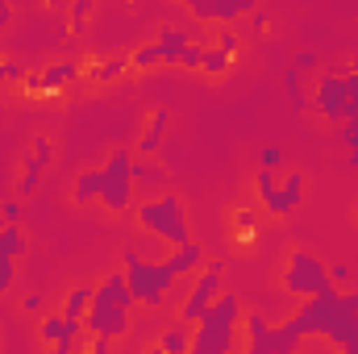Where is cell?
I'll return each mask as SVG.
<instances>
[{"mask_svg": "<svg viewBox=\"0 0 358 354\" xmlns=\"http://www.w3.org/2000/svg\"><path fill=\"white\" fill-rule=\"evenodd\" d=\"M129 309H134L129 279H125V271H113L92 292V304H88V313H84V330L108 334V338H125L129 334Z\"/></svg>", "mask_w": 358, "mask_h": 354, "instance_id": "6da1fadb", "label": "cell"}, {"mask_svg": "<svg viewBox=\"0 0 358 354\" xmlns=\"http://www.w3.org/2000/svg\"><path fill=\"white\" fill-rule=\"evenodd\" d=\"M238 321H242V304L238 296L221 292L204 317L196 321V334H192V354H229L238 346Z\"/></svg>", "mask_w": 358, "mask_h": 354, "instance_id": "7a4b0ae2", "label": "cell"}, {"mask_svg": "<svg viewBox=\"0 0 358 354\" xmlns=\"http://www.w3.org/2000/svg\"><path fill=\"white\" fill-rule=\"evenodd\" d=\"M125 279H129L134 304H146V309H159L171 296V288H176V271L171 267L142 259L138 250H125Z\"/></svg>", "mask_w": 358, "mask_h": 354, "instance_id": "3957f363", "label": "cell"}, {"mask_svg": "<svg viewBox=\"0 0 358 354\" xmlns=\"http://www.w3.org/2000/svg\"><path fill=\"white\" fill-rule=\"evenodd\" d=\"M138 225L150 229L155 238L171 242V246H183V242L192 238V234H187V208H183V200L171 196V192H163V196H155V200H142V204H138Z\"/></svg>", "mask_w": 358, "mask_h": 354, "instance_id": "277c9868", "label": "cell"}, {"mask_svg": "<svg viewBox=\"0 0 358 354\" xmlns=\"http://www.w3.org/2000/svg\"><path fill=\"white\" fill-rule=\"evenodd\" d=\"M283 288L292 292V296H321V292H334L338 283H334V275H329V267L321 263L317 255H308V250H292V259H287V271H283Z\"/></svg>", "mask_w": 358, "mask_h": 354, "instance_id": "5b68a950", "label": "cell"}, {"mask_svg": "<svg viewBox=\"0 0 358 354\" xmlns=\"http://www.w3.org/2000/svg\"><path fill=\"white\" fill-rule=\"evenodd\" d=\"M342 296H346V292H338V288H334V292H321V296H304V304L292 313L287 325H292L296 334H304V338H321V334L329 330V321L342 313Z\"/></svg>", "mask_w": 358, "mask_h": 354, "instance_id": "8992f818", "label": "cell"}, {"mask_svg": "<svg viewBox=\"0 0 358 354\" xmlns=\"http://www.w3.org/2000/svg\"><path fill=\"white\" fill-rule=\"evenodd\" d=\"M134 150H113V159L104 163V187H100V204L108 213H125L134 200Z\"/></svg>", "mask_w": 358, "mask_h": 354, "instance_id": "52a82bcc", "label": "cell"}, {"mask_svg": "<svg viewBox=\"0 0 358 354\" xmlns=\"http://www.w3.org/2000/svg\"><path fill=\"white\" fill-rule=\"evenodd\" d=\"M221 283H225V275H221V263L200 267V275H196V283H192L187 300L179 304V321H183V325H196V321L204 317V309H208V304L221 296Z\"/></svg>", "mask_w": 358, "mask_h": 354, "instance_id": "ba28073f", "label": "cell"}, {"mask_svg": "<svg viewBox=\"0 0 358 354\" xmlns=\"http://www.w3.org/2000/svg\"><path fill=\"white\" fill-rule=\"evenodd\" d=\"M313 104L325 121H350V88L342 76H321L313 88Z\"/></svg>", "mask_w": 358, "mask_h": 354, "instance_id": "9c48e42d", "label": "cell"}, {"mask_svg": "<svg viewBox=\"0 0 358 354\" xmlns=\"http://www.w3.org/2000/svg\"><path fill=\"white\" fill-rule=\"evenodd\" d=\"M300 204H304V171H287L263 196V208H267L271 217H292Z\"/></svg>", "mask_w": 358, "mask_h": 354, "instance_id": "30bf717a", "label": "cell"}, {"mask_svg": "<svg viewBox=\"0 0 358 354\" xmlns=\"http://www.w3.org/2000/svg\"><path fill=\"white\" fill-rule=\"evenodd\" d=\"M183 8L196 21H238L250 8H259V0H183Z\"/></svg>", "mask_w": 358, "mask_h": 354, "instance_id": "8fae6325", "label": "cell"}, {"mask_svg": "<svg viewBox=\"0 0 358 354\" xmlns=\"http://www.w3.org/2000/svg\"><path fill=\"white\" fill-rule=\"evenodd\" d=\"M55 163V142L50 138H38L34 142V155H29V163L21 167V179H17V196L21 200H29L34 192H38V183H42V171Z\"/></svg>", "mask_w": 358, "mask_h": 354, "instance_id": "7c38bea8", "label": "cell"}, {"mask_svg": "<svg viewBox=\"0 0 358 354\" xmlns=\"http://www.w3.org/2000/svg\"><path fill=\"white\" fill-rule=\"evenodd\" d=\"M80 330H84V321H76V317H46L42 325H38V334H42V342H50L59 354H71L76 346V338H80Z\"/></svg>", "mask_w": 358, "mask_h": 354, "instance_id": "4fadbf2b", "label": "cell"}, {"mask_svg": "<svg viewBox=\"0 0 358 354\" xmlns=\"http://www.w3.org/2000/svg\"><path fill=\"white\" fill-rule=\"evenodd\" d=\"M25 250V234H21V225H0V292H8L13 288V263H17V255Z\"/></svg>", "mask_w": 358, "mask_h": 354, "instance_id": "5bb4252c", "label": "cell"}, {"mask_svg": "<svg viewBox=\"0 0 358 354\" xmlns=\"http://www.w3.org/2000/svg\"><path fill=\"white\" fill-rule=\"evenodd\" d=\"M167 129H171V113H167V108H155V113H150V125L142 129V138H138V146H134V155L155 159V155L163 150V142H167Z\"/></svg>", "mask_w": 358, "mask_h": 354, "instance_id": "9a60e30c", "label": "cell"}, {"mask_svg": "<svg viewBox=\"0 0 358 354\" xmlns=\"http://www.w3.org/2000/svg\"><path fill=\"white\" fill-rule=\"evenodd\" d=\"M155 42H159V50H163V67H179V59H183V50H187V34L176 29V25H163Z\"/></svg>", "mask_w": 358, "mask_h": 354, "instance_id": "2e32d148", "label": "cell"}, {"mask_svg": "<svg viewBox=\"0 0 358 354\" xmlns=\"http://www.w3.org/2000/svg\"><path fill=\"white\" fill-rule=\"evenodd\" d=\"M80 80V63L76 59H63V63H50L46 71H42V96L46 92H59L67 88V84H76Z\"/></svg>", "mask_w": 358, "mask_h": 354, "instance_id": "e0dca14e", "label": "cell"}, {"mask_svg": "<svg viewBox=\"0 0 358 354\" xmlns=\"http://www.w3.org/2000/svg\"><path fill=\"white\" fill-rule=\"evenodd\" d=\"M300 346H304V334H296V330H292V325L283 321L279 330L271 325L267 342H263V354H296Z\"/></svg>", "mask_w": 358, "mask_h": 354, "instance_id": "ac0fdd59", "label": "cell"}, {"mask_svg": "<svg viewBox=\"0 0 358 354\" xmlns=\"http://www.w3.org/2000/svg\"><path fill=\"white\" fill-rule=\"evenodd\" d=\"M100 187H104V167H92V171H80L76 183H71V200L76 204H88V200H100Z\"/></svg>", "mask_w": 358, "mask_h": 354, "instance_id": "d6986e66", "label": "cell"}, {"mask_svg": "<svg viewBox=\"0 0 358 354\" xmlns=\"http://www.w3.org/2000/svg\"><path fill=\"white\" fill-rule=\"evenodd\" d=\"M167 267L176 271V279H179V275H187V271H200V267H204V250H200V242H192V238H187L183 246H176V255L167 259Z\"/></svg>", "mask_w": 358, "mask_h": 354, "instance_id": "ffe728a7", "label": "cell"}, {"mask_svg": "<svg viewBox=\"0 0 358 354\" xmlns=\"http://www.w3.org/2000/svg\"><path fill=\"white\" fill-rule=\"evenodd\" d=\"M134 63H129V55H113V59H104V63H96L88 71L92 84H113V80H121L125 71H129Z\"/></svg>", "mask_w": 358, "mask_h": 354, "instance_id": "44dd1931", "label": "cell"}, {"mask_svg": "<svg viewBox=\"0 0 358 354\" xmlns=\"http://www.w3.org/2000/svg\"><path fill=\"white\" fill-rule=\"evenodd\" d=\"M129 176H134V183H146V192H155V187H167V171H163L155 159H142V163H134V167H129Z\"/></svg>", "mask_w": 358, "mask_h": 354, "instance_id": "7402d4cb", "label": "cell"}, {"mask_svg": "<svg viewBox=\"0 0 358 354\" xmlns=\"http://www.w3.org/2000/svg\"><path fill=\"white\" fill-rule=\"evenodd\" d=\"M283 92H287V100H292V108H296V113H304V108H308V100H304V71H300L296 63L283 71Z\"/></svg>", "mask_w": 358, "mask_h": 354, "instance_id": "603a6c76", "label": "cell"}, {"mask_svg": "<svg viewBox=\"0 0 358 354\" xmlns=\"http://www.w3.org/2000/svg\"><path fill=\"white\" fill-rule=\"evenodd\" d=\"M267 334H271V321L263 317V313H250V317H246V351H250V354H263Z\"/></svg>", "mask_w": 358, "mask_h": 354, "instance_id": "cb8c5ba5", "label": "cell"}, {"mask_svg": "<svg viewBox=\"0 0 358 354\" xmlns=\"http://www.w3.org/2000/svg\"><path fill=\"white\" fill-rule=\"evenodd\" d=\"M229 63H234V55H229V50H221V46H204V59H200V71L217 80V76H225V71H229Z\"/></svg>", "mask_w": 358, "mask_h": 354, "instance_id": "d4e9b609", "label": "cell"}, {"mask_svg": "<svg viewBox=\"0 0 358 354\" xmlns=\"http://www.w3.org/2000/svg\"><path fill=\"white\" fill-rule=\"evenodd\" d=\"M92 292H96V288L76 283V288L67 292V300H63V313H67V317H76V321H84V313H88V304H92Z\"/></svg>", "mask_w": 358, "mask_h": 354, "instance_id": "484cf974", "label": "cell"}, {"mask_svg": "<svg viewBox=\"0 0 358 354\" xmlns=\"http://www.w3.org/2000/svg\"><path fill=\"white\" fill-rule=\"evenodd\" d=\"M159 351H167V354L192 351V334H187V325H183V321H179V325H171V330L159 338Z\"/></svg>", "mask_w": 358, "mask_h": 354, "instance_id": "4316f807", "label": "cell"}, {"mask_svg": "<svg viewBox=\"0 0 358 354\" xmlns=\"http://www.w3.org/2000/svg\"><path fill=\"white\" fill-rule=\"evenodd\" d=\"M129 63H134V67H142V71H150V67H163V50H159V42H146V46H138V50L129 55Z\"/></svg>", "mask_w": 358, "mask_h": 354, "instance_id": "83f0119b", "label": "cell"}, {"mask_svg": "<svg viewBox=\"0 0 358 354\" xmlns=\"http://www.w3.org/2000/svg\"><path fill=\"white\" fill-rule=\"evenodd\" d=\"M92 4H96V0H71V4H67L71 34H84V25H88V17H92Z\"/></svg>", "mask_w": 358, "mask_h": 354, "instance_id": "f1b7e54d", "label": "cell"}, {"mask_svg": "<svg viewBox=\"0 0 358 354\" xmlns=\"http://www.w3.org/2000/svg\"><path fill=\"white\" fill-rule=\"evenodd\" d=\"M8 84H25V67L17 59H4L0 63V88H8Z\"/></svg>", "mask_w": 358, "mask_h": 354, "instance_id": "f546056e", "label": "cell"}, {"mask_svg": "<svg viewBox=\"0 0 358 354\" xmlns=\"http://www.w3.org/2000/svg\"><path fill=\"white\" fill-rule=\"evenodd\" d=\"M21 217H25V204H21V196H13V200H0V221H8V225H21Z\"/></svg>", "mask_w": 358, "mask_h": 354, "instance_id": "4dcf8cb0", "label": "cell"}, {"mask_svg": "<svg viewBox=\"0 0 358 354\" xmlns=\"http://www.w3.org/2000/svg\"><path fill=\"white\" fill-rule=\"evenodd\" d=\"M217 46H221V50H229V55H238V46H242V38H238V29H234L229 21H225V25L217 29Z\"/></svg>", "mask_w": 358, "mask_h": 354, "instance_id": "1f68e13d", "label": "cell"}, {"mask_svg": "<svg viewBox=\"0 0 358 354\" xmlns=\"http://www.w3.org/2000/svg\"><path fill=\"white\" fill-rule=\"evenodd\" d=\"M259 167L279 171V167H283V150H279V146H263V150H259Z\"/></svg>", "mask_w": 358, "mask_h": 354, "instance_id": "d6a6232c", "label": "cell"}, {"mask_svg": "<svg viewBox=\"0 0 358 354\" xmlns=\"http://www.w3.org/2000/svg\"><path fill=\"white\" fill-rule=\"evenodd\" d=\"M200 59H204V46H192V42H187V50H183L179 67H183V71H200Z\"/></svg>", "mask_w": 358, "mask_h": 354, "instance_id": "836d02e7", "label": "cell"}, {"mask_svg": "<svg viewBox=\"0 0 358 354\" xmlns=\"http://www.w3.org/2000/svg\"><path fill=\"white\" fill-rule=\"evenodd\" d=\"M275 183H279V171H271V167H259V176H255V187H259V196H267Z\"/></svg>", "mask_w": 358, "mask_h": 354, "instance_id": "e575fe53", "label": "cell"}, {"mask_svg": "<svg viewBox=\"0 0 358 354\" xmlns=\"http://www.w3.org/2000/svg\"><path fill=\"white\" fill-rule=\"evenodd\" d=\"M342 146L346 150H358V117L355 121H342Z\"/></svg>", "mask_w": 358, "mask_h": 354, "instance_id": "d590c367", "label": "cell"}, {"mask_svg": "<svg viewBox=\"0 0 358 354\" xmlns=\"http://www.w3.org/2000/svg\"><path fill=\"white\" fill-rule=\"evenodd\" d=\"M246 17H250V34H255V38H259V34H267V13H263V8H250Z\"/></svg>", "mask_w": 358, "mask_h": 354, "instance_id": "8d00e7d4", "label": "cell"}, {"mask_svg": "<svg viewBox=\"0 0 358 354\" xmlns=\"http://www.w3.org/2000/svg\"><path fill=\"white\" fill-rule=\"evenodd\" d=\"M234 221H238V229H242V234H250V229L259 225V213H255V208H242V213H238Z\"/></svg>", "mask_w": 358, "mask_h": 354, "instance_id": "74e56055", "label": "cell"}, {"mask_svg": "<svg viewBox=\"0 0 358 354\" xmlns=\"http://www.w3.org/2000/svg\"><path fill=\"white\" fill-rule=\"evenodd\" d=\"M113 342H117V338H108V334H92V354H108Z\"/></svg>", "mask_w": 358, "mask_h": 354, "instance_id": "f35d334b", "label": "cell"}, {"mask_svg": "<svg viewBox=\"0 0 358 354\" xmlns=\"http://www.w3.org/2000/svg\"><path fill=\"white\" fill-rule=\"evenodd\" d=\"M25 92L29 96H42V71H25Z\"/></svg>", "mask_w": 358, "mask_h": 354, "instance_id": "ab89813d", "label": "cell"}, {"mask_svg": "<svg viewBox=\"0 0 358 354\" xmlns=\"http://www.w3.org/2000/svg\"><path fill=\"white\" fill-rule=\"evenodd\" d=\"M329 275H334V283H350V267L346 263H334L329 267Z\"/></svg>", "mask_w": 358, "mask_h": 354, "instance_id": "60d3db41", "label": "cell"}, {"mask_svg": "<svg viewBox=\"0 0 358 354\" xmlns=\"http://www.w3.org/2000/svg\"><path fill=\"white\" fill-rule=\"evenodd\" d=\"M296 67H300V71H313V67H317V55H313V50H304V55L296 59Z\"/></svg>", "mask_w": 358, "mask_h": 354, "instance_id": "b9f144b4", "label": "cell"}, {"mask_svg": "<svg viewBox=\"0 0 358 354\" xmlns=\"http://www.w3.org/2000/svg\"><path fill=\"white\" fill-rule=\"evenodd\" d=\"M21 309H25V313H42V296H25Z\"/></svg>", "mask_w": 358, "mask_h": 354, "instance_id": "7bdbcfd3", "label": "cell"}, {"mask_svg": "<svg viewBox=\"0 0 358 354\" xmlns=\"http://www.w3.org/2000/svg\"><path fill=\"white\" fill-rule=\"evenodd\" d=\"M342 80H346V88H350V96H358V67H355V71H346Z\"/></svg>", "mask_w": 358, "mask_h": 354, "instance_id": "ee69618b", "label": "cell"}, {"mask_svg": "<svg viewBox=\"0 0 358 354\" xmlns=\"http://www.w3.org/2000/svg\"><path fill=\"white\" fill-rule=\"evenodd\" d=\"M8 21H13V8H8V4H0V29H4Z\"/></svg>", "mask_w": 358, "mask_h": 354, "instance_id": "f6af8a7d", "label": "cell"}, {"mask_svg": "<svg viewBox=\"0 0 358 354\" xmlns=\"http://www.w3.org/2000/svg\"><path fill=\"white\" fill-rule=\"evenodd\" d=\"M346 167H350V171H358V150H346Z\"/></svg>", "mask_w": 358, "mask_h": 354, "instance_id": "bcb514c9", "label": "cell"}, {"mask_svg": "<svg viewBox=\"0 0 358 354\" xmlns=\"http://www.w3.org/2000/svg\"><path fill=\"white\" fill-rule=\"evenodd\" d=\"M0 196H4V163H0Z\"/></svg>", "mask_w": 358, "mask_h": 354, "instance_id": "7dc6e473", "label": "cell"}, {"mask_svg": "<svg viewBox=\"0 0 358 354\" xmlns=\"http://www.w3.org/2000/svg\"><path fill=\"white\" fill-rule=\"evenodd\" d=\"M150 4H163V0H150Z\"/></svg>", "mask_w": 358, "mask_h": 354, "instance_id": "c3c4849f", "label": "cell"}, {"mask_svg": "<svg viewBox=\"0 0 358 354\" xmlns=\"http://www.w3.org/2000/svg\"><path fill=\"white\" fill-rule=\"evenodd\" d=\"M0 225H4V221H0Z\"/></svg>", "mask_w": 358, "mask_h": 354, "instance_id": "681fc988", "label": "cell"}]
</instances>
